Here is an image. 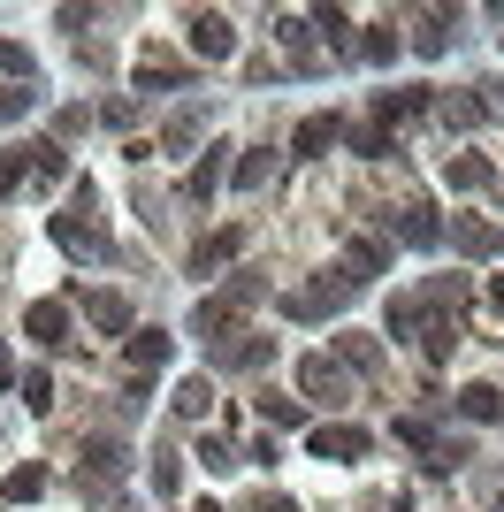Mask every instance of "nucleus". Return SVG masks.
<instances>
[{"label":"nucleus","instance_id":"f257e3e1","mask_svg":"<svg viewBox=\"0 0 504 512\" xmlns=\"http://www.w3.org/2000/svg\"><path fill=\"white\" fill-rule=\"evenodd\" d=\"M298 383H306V398H321V406H344V398H352V383H344V367H329V352H314V360L298 367Z\"/></svg>","mask_w":504,"mask_h":512},{"label":"nucleus","instance_id":"f03ea898","mask_svg":"<svg viewBox=\"0 0 504 512\" xmlns=\"http://www.w3.org/2000/svg\"><path fill=\"white\" fill-rule=\"evenodd\" d=\"M54 230H62V245H77V253H100L107 237H100V222H92V192L77 199V207L62 214V222H54Z\"/></svg>","mask_w":504,"mask_h":512},{"label":"nucleus","instance_id":"7ed1b4c3","mask_svg":"<svg viewBox=\"0 0 504 512\" xmlns=\"http://www.w3.org/2000/svg\"><path fill=\"white\" fill-rule=\"evenodd\" d=\"M191 46H199L207 62H222V54H230V16H191Z\"/></svg>","mask_w":504,"mask_h":512},{"label":"nucleus","instance_id":"20e7f679","mask_svg":"<svg viewBox=\"0 0 504 512\" xmlns=\"http://www.w3.org/2000/svg\"><path fill=\"white\" fill-rule=\"evenodd\" d=\"M314 451L344 467V459H367V436H359V428H321V436H314Z\"/></svg>","mask_w":504,"mask_h":512},{"label":"nucleus","instance_id":"39448f33","mask_svg":"<svg viewBox=\"0 0 504 512\" xmlns=\"http://www.w3.org/2000/svg\"><path fill=\"white\" fill-rule=\"evenodd\" d=\"M23 329H31V337H39V344H62V329H69L62 299H46V306H31V314H23Z\"/></svg>","mask_w":504,"mask_h":512},{"label":"nucleus","instance_id":"423d86ee","mask_svg":"<svg viewBox=\"0 0 504 512\" xmlns=\"http://www.w3.org/2000/svg\"><path fill=\"white\" fill-rule=\"evenodd\" d=\"M459 413H466V421H497V413H504V390L474 383V390H466V398H459Z\"/></svg>","mask_w":504,"mask_h":512},{"label":"nucleus","instance_id":"0eeeda50","mask_svg":"<svg viewBox=\"0 0 504 512\" xmlns=\"http://www.w3.org/2000/svg\"><path fill=\"white\" fill-rule=\"evenodd\" d=\"M130 360H138V367H161L168 360V337H161V329H130Z\"/></svg>","mask_w":504,"mask_h":512},{"label":"nucleus","instance_id":"6e6552de","mask_svg":"<svg viewBox=\"0 0 504 512\" xmlns=\"http://www.w3.org/2000/svg\"><path fill=\"white\" fill-rule=\"evenodd\" d=\"M84 306H92V321H100V329H130V306L115 299V291H92Z\"/></svg>","mask_w":504,"mask_h":512},{"label":"nucleus","instance_id":"1a4fd4ad","mask_svg":"<svg viewBox=\"0 0 504 512\" xmlns=\"http://www.w3.org/2000/svg\"><path fill=\"white\" fill-rule=\"evenodd\" d=\"M214 406V390H207V375H191L184 390H176V413H184V421H199V413Z\"/></svg>","mask_w":504,"mask_h":512},{"label":"nucleus","instance_id":"9d476101","mask_svg":"<svg viewBox=\"0 0 504 512\" xmlns=\"http://www.w3.org/2000/svg\"><path fill=\"white\" fill-rule=\"evenodd\" d=\"M329 138H336V115H314V123H298V153H306V161H314Z\"/></svg>","mask_w":504,"mask_h":512},{"label":"nucleus","instance_id":"9b49d317","mask_svg":"<svg viewBox=\"0 0 504 512\" xmlns=\"http://www.w3.org/2000/svg\"><path fill=\"white\" fill-rule=\"evenodd\" d=\"M451 237H459L466 253H497V230H489V222H459Z\"/></svg>","mask_w":504,"mask_h":512},{"label":"nucleus","instance_id":"f8f14e48","mask_svg":"<svg viewBox=\"0 0 504 512\" xmlns=\"http://www.w3.org/2000/svg\"><path fill=\"white\" fill-rule=\"evenodd\" d=\"M336 352H344V360H352V367H382V352H375V344H367V337H336Z\"/></svg>","mask_w":504,"mask_h":512},{"label":"nucleus","instance_id":"ddd939ff","mask_svg":"<svg viewBox=\"0 0 504 512\" xmlns=\"http://www.w3.org/2000/svg\"><path fill=\"white\" fill-rule=\"evenodd\" d=\"M39 490H46L39 467H16V474H8V497H16V505H23V497H39Z\"/></svg>","mask_w":504,"mask_h":512},{"label":"nucleus","instance_id":"4468645a","mask_svg":"<svg viewBox=\"0 0 504 512\" xmlns=\"http://www.w3.org/2000/svg\"><path fill=\"white\" fill-rule=\"evenodd\" d=\"M23 153H31V146H16V153H8V161H0V199L16 192V184H23V169H31V161H23Z\"/></svg>","mask_w":504,"mask_h":512},{"label":"nucleus","instance_id":"2eb2a0df","mask_svg":"<svg viewBox=\"0 0 504 512\" xmlns=\"http://www.w3.org/2000/svg\"><path fill=\"white\" fill-rule=\"evenodd\" d=\"M0 69H31V62H23V46H16V39H0Z\"/></svg>","mask_w":504,"mask_h":512},{"label":"nucleus","instance_id":"dca6fc26","mask_svg":"<svg viewBox=\"0 0 504 512\" xmlns=\"http://www.w3.org/2000/svg\"><path fill=\"white\" fill-rule=\"evenodd\" d=\"M16 107H23V92H16V85H0V115H16Z\"/></svg>","mask_w":504,"mask_h":512},{"label":"nucleus","instance_id":"f3484780","mask_svg":"<svg viewBox=\"0 0 504 512\" xmlns=\"http://www.w3.org/2000/svg\"><path fill=\"white\" fill-rule=\"evenodd\" d=\"M245 512H291V505H283V497H252Z\"/></svg>","mask_w":504,"mask_h":512},{"label":"nucleus","instance_id":"a211bd4d","mask_svg":"<svg viewBox=\"0 0 504 512\" xmlns=\"http://www.w3.org/2000/svg\"><path fill=\"white\" fill-rule=\"evenodd\" d=\"M8 375H16V360H8V344H0V383H8Z\"/></svg>","mask_w":504,"mask_h":512},{"label":"nucleus","instance_id":"6ab92c4d","mask_svg":"<svg viewBox=\"0 0 504 512\" xmlns=\"http://www.w3.org/2000/svg\"><path fill=\"white\" fill-rule=\"evenodd\" d=\"M191 512H222V505H191Z\"/></svg>","mask_w":504,"mask_h":512},{"label":"nucleus","instance_id":"aec40b11","mask_svg":"<svg viewBox=\"0 0 504 512\" xmlns=\"http://www.w3.org/2000/svg\"><path fill=\"white\" fill-rule=\"evenodd\" d=\"M497 512H504V490H497Z\"/></svg>","mask_w":504,"mask_h":512}]
</instances>
